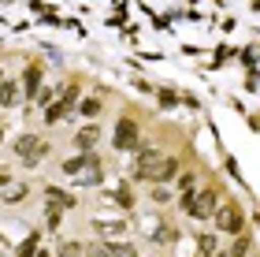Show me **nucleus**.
<instances>
[{
    "label": "nucleus",
    "instance_id": "5",
    "mask_svg": "<svg viewBox=\"0 0 260 257\" xmlns=\"http://www.w3.org/2000/svg\"><path fill=\"white\" fill-rule=\"evenodd\" d=\"M130 138H134V127H130V120H123V123H119V146H123V149L130 146Z\"/></svg>",
    "mask_w": 260,
    "mask_h": 257
},
{
    "label": "nucleus",
    "instance_id": "7",
    "mask_svg": "<svg viewBox=\"0 0 260 257\" xmlns=\"http://www.w3.org/2000/svg\"><path fill=\"white\" fill-rule=\"evenodd\" d=\"M245 253H249V242L238 239V242H234V250H231V257H245Z\"/></svg>",
    "mask_w": 260,
    "mask_h": 257
},
{
    "label": "nucleus",
    "instance_id": "4",
    "mask_svg": "<svg viewBox=\"0 0 260 257\" xmlns=\"http://www.w3.org/2000/svg\"><path fill=\"white\" fill-rule=\"evenodd\" d=\"M38 138H22V142H19V149H22V157H26L30 160V164H34V160H38Z\"/></svg>",
    "mask_w": 260,
    "mask_h": 257
},
{
    "label": "nucleus",
    "instance_id": "1",
    "mask_svg": "<svg viewBox=\"0 0 260 257\" xmlns=\"http://www.w3.org/2000/svg\"><path fill=\"white\" fill-rule=\"evenodd\" d=\"M175 172H179V164H175L171 157H160L156 149H145V153L138 157V175H141V179H152V183H168Z\"/></svg>",
    "mask_w": 260,
    "mask_h": 257
},
{
    "label": "nucleus",
    "instance_id": "3",
    "mask_svg": "<svg viewBox=\"0 0 260 257\" xmlns=\"http://www.w3.org/2000/svg\"><path fill=\"white\" fill-rule=\"evenodd\" d=\"M216 224H219V231H231V235H238L242 224H245V216H242V209H238V205H227V209H223V213L216 216Z\"/></svg>",
    "mask_w": 260,
    "mask_h": 257
},
{
    "label": "nucleus",
    "instance_id": "6",
    "mask_svg": "<svg viewBox=\"0 0 260 257\" xmlns=\"http://www.w3.org/2000/svg\"><path fill=\"white\" fill-rule=\"evenodd\" d=\"M201 253H216V239H212V235H205V239H201Z\"/></svg>",
    "mask_w": 260,
    "mask_h": 257
},
{
    "label": "nucleus",
    "instance_id": "2",
    "mask_svg": "<svg viewBox=\"0 0 260 257\" xmlns=\"http://www.w3.org/2000/svg\"><path fill=\"white\" fill-rule=\"evenodd\" d=\"M216 205H219V194H216V190H201L197 197H193V194L186 197V213L197 216V220L212 216V213H216Z\"/></svg>",
    "mask_w": 260,
    "mask_h": 257
}]
</instances>
